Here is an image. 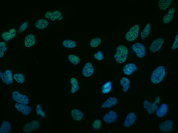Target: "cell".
<instances>
[{
	"instance_id": "6da1fadb",
	"label": "cell",
	"mask_w": 178,
	"mask_h": 133,
	"mask_svg": "<svg viewBox=\"0 0 178 133\" xmlns=\"http://www.w3.org/2000/svg\"><path fill=\"white\" fill-rule=\"evenodd\" d=\"M165 68L164 66H160L156 69L153 72L151 77V81L154 84H158L161 82L165 75Z\"/></svg>"
},
{
	"instance_id": "7a4b0ae2",
	"label": "cell",
	"mask_w": 178,
	"mask_h": 133,
	"mask_svg": "<svg viewBox=\"0 0 178 133\" xmlns=\"http://www.w3.org/2000/svg\"><path fill=\"white\" fill-rule=\"evenodd\" d=\"M128 54V49L127 47L123 45L119 46L114 55L115 61L120 63H123L126 61Z\"/></svg>"
},
{
	"instance_id": "3957f363",
	"label": "cell",
	"mask_w": 178,
	"mask_h": 133,
	"mask_svg": "<svg viewBox=\"0 0 178 133\" xmlns=\"http://www.w3.org/2000/svg\"><path fill=\"white\" fill-rule=\"evenodd\" d=\"M160 102V97H157L156 98L155 101L153 103L149 102L147 100H145L143 102V107L146 109L148 112L150 114H152L156 111L159 108L157 104Z\"/></svg>"
},
{
	"instance_id": "277c9868",
	"label": "cell",
	"mask_w": 178,
	"mask_h": 133,
	"mask_svg": "<svg viewBox=\"0 0 178 133\" xmlns=\"http://www.w3.org/2000/svg\"><path fill=\"white\" fill-rule=\"evenodd\" d=\"M140 30V26L135 25L132 27L127 33L125 37L129 41H131L135 40L138 37Z\"/></svg>"
},
{
	"instance_id": "5b68a950",
	"label": "cell",
	"mask_w": 178,
	"mask_h": 133,
	"mask_svg": "<svg viewBox=\"0 0 178 133\" xmlns=\"http://www.w3.org/2000/svg\"><path fill=\"white\" fill-rule=\"evenodd\" d=\"M12 97L14 101L18 103L27 104L29 103V99L27 96L22 94L17 91L12 93Z\"/></svg>"
},
{
	"instance_id": "8992f818",
	"label": "cell",
	"mask_w": 178,
	"mask_h": 133,
	"mask_svg": "<svg viewBox=\"0 0 178 133\" xmlns=\"http://www.w3.org/2000/svg\"><path fill=\"white\" fill-rule=\"evenodd\" d=\"M131 48L135 52L138 57L142 58L145 56L146 53L145 47L142 44L139 42L134 44Z\"/></svg>"
},
{
	"instance_id": "52a82bcc",
	"label": "cell",
	"mask_w": 178,
	"mask_h": 133,
	"mask_svg": "<svg viewBox=\"0 0 178 133\" xmlns=\"http://www.w3.org/2000/svg\"><path fill=\"white\" fill-rule=\"evenodd\" d=\"M0 77L3 82L6 85H10L13 82L12 73L10 70H8L4 73L1 72Z\"/></svg>"
},
{
	"instance_id": "ba28073f",
	"label": "cell",
	"mask_w": 178,
	"mask_h": 133,
	"mask_svg": "<svg viewBox=\"0 0 178 133\" xmlns=\"http://www.w3.org/2000/svg\"><path fill=\"white\" fill-rule=\"evenodd\" d=\"M164 42V39L161 38H159L155 39L153 41L150 46V51L153 53L159 51Z\"/></svg>"
},
{
	"instance_id": "9c48e42d",
	"label": "cell",
	"mask_w": 178,
	"mask_h": 133,
	"mask_svg": "<svg viewBox=\"0 0 178 133\" xmlns=\"http://www.w3.org/2000/svg\"><path fill=\"white\" fill-rule=\"evenodd\" d=\"M40 126L39 122L36 120L27 123L24 126L23 130L24 132L28 133L33 129L38 128Z\"/></svg>"
},
{
	"instance_id": "30bf717a",
	"label": "cell",
	"mask_w": 178,
	"mask_h": 133,
	"mask_svg": "<svg viewBox=\"0 0 178 133\" xmlns=\"http://www.w3.org/2000/svg\"><path fill=\"white\" fill-rule=\"evenodd\" d=\"M15 107L19 111L25 115H28L31 112L32 108L26 104L17 103Z\"/></svg>"
},
{
	"instance_id": "8fae6325",
	"label": "cell",
	"mask_w": 178,
	"mask_h": 133,
	"mask_svg": "<svg viewBox=\"0 0 178 133\" xmlns=\"http://www.w3.org/2000/svg\"><path fill=\"white\" fill-rule=\"evenodd\" d=\"M94 72V69L92 64L90 62L87 63L84 66L82 73L86 77H89L93 74Z\"/></svg>"
},
{
	"instance_id": "7c38bea8",
	"label": "cell",
	"mask_w": 178,
	"mask_h": 133,
	"mask_svg": "<svg viewBox=\"0 0 178 133\" xmlns=\"http://www.w3.org/2000/svg\"><path fill=\"white\" fill-rule=\"evenodd\" d=\"M137 69V68L135 64L130 63L126 64L124 66L123 71L125 74L130 75Z\"/></svg>"
},
{
	"instance_id": "4fadbf2b",
	"label": "cell",
	"mask_w": 178,
	"mask_h": 133,
	"mask_svg": "<svg viewBox=\"0 0 178 133\" xmlns=\"http://www.w3.org/2000/svg\"><path fill=\"white\" fill-rule=\"evenodd\" d=\"M173 124L172 121L167 120L160 123L159 125V127L160 130L162 131L169 132L172 129Z\"/></svg>"
},
{
	"instance_id": "5bb4252c",
	"label": "cell",
	"mask_w": 178,
	"mask_h": 133,
	"mask_svg": "<svg viewBox=\"0 0 178 133\" xmlns=\"http://www.w3.org/2000/svg\"><path fill=\"white\" fill-rule=\"evenodd\" d=\"M116 113L112 110L109 111L108 113L106 114L103 117L104 121L107 123H110L113 122L117 118Z\"/></svg>"
},
{
	"instance_id": "9a60e30c",
	"label": "cell",
	"mask_w": 178,
	"mask_h": 133,
	"mask_svg": "<svg viewBox=\"0 0 178 133\" xmlns=\"http://www.w3.org/2000/svg\"><path fill=\"white\" fill-rule=\"evenodd\" d=\"M36 42L35 36L32 34L27 35L25 39V45L27 47H30L35 45Z\"/></svg>"
},
{
	"instance_id": "2e32d148",
	"label": "cell",
	"mask_w": 178,
	"mask_h": 133,
	"mask_svg": "<svg viewBox=\"0 0 178 133\" xmlns=\"http://www.w3.org/2000/svg\"><path fill=\"white\" fill-rule=\"evenodd\" d=\"M136 119V117L135 113H129L126 117L124 123V126L127 127L131 126L135 122Z\"/></svg>"
},
{
	"instance_id": "e0dca14e",
	"label": "cell",
	"mask_w": 178,
	"mask_h": 133,
	"mask_svg": "<svg viewBox=\"0 0 178 133\" xmlns=\"http://www.w3.org/2000/svg\"><path fill=\"white\" fill-rule=\"evenodd\" d=\"M175 11V9L173 8H171L169 10L168 13L163 18L162 20L164 23L167 24L170 22L173 18Z\"/></svg>"
},
{
	"instance_id": "ac0fdd59",
	"label": "cell",
	"mask_w": 178,
	"mask_h": 133,
	"mask_svg": "<svg viewBox=\"0 0 178 133\" xmlns=\"http://www.w3.org/2000/svg\"><path fill=\"white\" fill-rule=\"evenodd\" d=\"M117 103V99L116 97H111L108 98L102 105L103 108H110Z\"/></svg>"
},
{
	"instance_id": "d6986e66",
	"label": "cell",
	"mask_w": 178,
	"mask_h": 133,
	"mask_svg": "<svg viewBox=\"0 0 178 133\" xmlns=\"http://www.w3.org/2000/svg\"><path fill=\"white\" fill-rule=\"evenodd\" d=\"M11 128L12 125L10 123L7 121H5L3 122L0 128V133H9Z\"/></svg>"
},
{
	"instance_id": "ffe728a7",
	"label": "cell",
	"mask_w": 178,
	"mask_h": 133,
	"mask_svg": "<svg viewBox=\"0 0 178 133\" xmlns=\"http://www.w3.org/2000/svg\"><path fill=\"white\" fill-rule=\"evenodd\" d=\"M168 110L167 105L166 104H162L156 110V115L158 117H163L166 114Z\"/></svg>"
},
{
	"instance_id": "44dd1931",
	"label": "cell",
	"mask_w": 178,
	"mask_h": 133,
	"mask_svg": "<svg viewBox=\"0 0 178 133\" xmlns=\"http://www.w3.org/2000/svg\"><path fill=\"white\" fill-rule=\"evenodd\" d=\"M71 115L74 120L77 121L81 120L83 117V112L80 110L76 109L72 111Z\"/></svg>"
},
{
	"instance_id": "7402d4cb",
	"label": "cell",
	"mask_w": 178,
	"mask_h": 133,
	"mask_svg": "<svg viewBox=\"0 0 178 133\" xmlns=\"http://www.w3.org/2000/svg\"><path fill=\"white\" fill-rule=\"evenodd\" d=\"M151 32V26L149 23H148L141 34V38L142 40L147 38Z\"/></svg>"
},
{
	"instance_id": "603a6c76",
	"label": "cell",
	"mask_w": 178,
	"mask_h": 133,
	"mask_svg": "<svg viewBox=\"0 0 178 133\" xmlns=\"http://www.w3.org/2000/svg\"><path fill=\"white\" fill-rule=\"evenodd\" d=\"M172 1V0H160L159 2L158 5L161 10L165 11L168 8Z\"/></svg>"
},
{
	"instance_id": "cb8c5ba5",
	"label": "cell",
	"mask_w": 178,
	"mask_h": 133,
	"mask_svg": "<svg viewBox=\"0 0 178 133\" xmlns=\"http://www.w3.org/2000/svg\"><path fill=\"white\" fill-rule=\"evenodd\" d=\"M49 24L48 22L46 20L41 19H39L36 22V27L39 29H43L48 26Z\"/></svg>"
},
{
	"instance_id": "d4e9b609",
	"label": "cell",
	"mask_w": 178,
	"mask_h": 133,
	"mask_svg": "<svg viewBox=\"0 0 178 133\" xmlns=\"http://www.w3.org/2000/svg\"><path fill=\"white\" fill-rule=\"evenodd\" d=\"M70 82L72 84L71 91L72 93H74L77 92L79 89V83L77 80L74 78H71Z\"/></svg>"
},
{
	"instance_id": "484cf974",
	"label": "cell",
	"mask_w": 178,
	"mask_h": 133,
	"mask_svg": "<svg viewBox=\"0 0 178 133\" xmlns=\"http://www.w3.org/2000/svg\"><path fill=\"white\" fill-rule=\"evenodd\" d=\"M130 81L128 78L126 77H123L120 81L121 84L123 87V91L126 92L128 90L129 87Z\"/></svg>"
},
{
	"instance_id": "4316f807",
	"label": "cell",
	"mask_w": 178,
	"mask_h": 133,
	"mask_svg": "<svg viewBox=\"0 0 178 133\" xmlns=\"http://www.w3.org/2000/svg\"><path fill=\"white\" fill-rule=\"evenodd\" d=\"M63 44L65 47L68 48H74L76 45V41L70 40H64L63 42Z\"/></svg>"
},
{
	"instance_id": "83f0119b",
	"label": "cell",
	"mask_w": 178,
	"mask_h": 133,
	"mask_svg": "<svg viewBox=\"0 0 178 133\" xmlns=\"http://www.w3.org/2000/svg\"><path fill=\"white\" fill-rule=\"evenodd\" d=\"M111 82L109 81L104 84L102 87V92L103 94H106L108 93L111 89Z\"/></svg>"
},
{
	"instance_id": "f1b7e54d",
	"label": "cell",
	"mask_w": 178,
	"mask_h": 133,
	"mask_svg": "<svg viewBox=\"0 0 178 133\" xmlns=\"http://www.w3.org/2000/svg\"><path fill=\"white\" fill-rule=\"evenodd\" d=\"M14 78L19 84H23L25 80V77L22 74H15L14 76Z\"/></svg>"
},
{
	"instance_id": "f546056e",
	"label": "cell",
	"mask_w": 178,
	"mask_h": 133,
	"mask_svg": "<svg viewBox=\"0 0 178 133\" xmlns=\"http://www.w3.org/2000/svg\"><path fill=\"white\" fill-rule=\"evenodd\" d=\"M68 58L70 61L75 65H77L80 61V58L74 54L70 55L68 56Z\"/></svg>"
},
{
	"instance_id": "4dcf8cb0",
	"label": "cell",
	"mask_w": 178,
	"mask_h": 133,
	"mask_svg": "<svg viewBox=\"0 0 178 133\" xmlns=\"http://www.w3.org/2000/svg\"><path fill=\"white\" fill-rule=\"evenodd\" d=\"M7 49L6 43L4 41L0 42V58H2L4 56L5 52Z\"/></svg>"
},
{
	"instance_id": "1f68e13d",
	"label": "cell",
	"mask_w": 178,
	"mask_h": 133,
	"mask_svg": "<svg viewBox=\"0 0 178 133\" xmlns=\"http://www.w3.org/2000/svg\"><path fill=\"white\" fill-rule=\"evenodd\" d=\"M101 41L100 38H96L92 39L90 42V45L92 47H97L100 44Z\"/></svg>"
},
{
	"instance_id": "d6a6232c",
	"label": "cell",
	"mask_w": 178,
	"mask_h": 133,
	"mask_svg": "<svg viewBox=\"0 0 178 133\" xmlns=\"http://www.w3.org/2000/svg\"><path fill=\"white\" fill-rule=\"evenodd\" d=\"M62 16L61 13L59 11L56 10L52 12V15L50 19L53 21H55L56 19H58Z\"/></svg>"
},
{
	"instance_id": "836d02e7",
	"label": "cell",
	"mask_w": 178,
	"mask_h": 133,
	"mask_svg": "<svg viewBox=\"0 0 178 133\" xmlns=\"http://www.w3.org/2000/svg\"><path fill=\"white\" fill-rule=\"evenodd\" d=\"M36 111L37 114L41 116L43 118L45 117V114L40 104H38L36 106Z\"/></svg>"
},
{
	"instance_id": "e575fe53",
	"label": "cell",
	"mask_w": 178,
	"mask_h": 133,
	"mask_svg": "<svg viewBox=\"0 0 178 133\" xmlns=\"http://www.w3.org/2000/svg\"><path fill=\"white\" fill-rule=\"evenodd\" d=\"M101 126V122L99 119L95 120L93 124L92 127L93 129L97 130L100 129Z\"/></svg>"
},
{
	"instance_id": "d590c367",
	"label": "cell",
	"mask_w": 178,
	"mask_h": 133,
	"mask_svg": "<svg viewBox=\"0 0 178 133\" xmlns=\"http://www.w3.org/2000/svg\"><path fill=\"white\" fill-rule=\"evenodd\" d=\"M29 26L28 23L27 22H25L23 24H22L19 28L18 30V32L19 33H21L25 31L26 28L28 27Z\"/></svg>"
},
{
	"instance_id": "8d00e7d4",
	"label": "cell",
	"mask_w": 178,
	"mask_h": 133,
	"mask_svg": "<svg viewBox=\"0 0 178 133\" xmlns=\"http://www.w3.org/2000/svg\"><path fill=\"white\" fill-rule=\"evenodd\" d=\"M2 37L3 39L6 41H9L11 39L9 33L8 31H5L2 34Z\"/></svg>"
},
{
	"instance_id": "74e56055",
	"label": "cell",
	"mask_w": 178,
	"mask_h": 133,
	"mask_svg": "<svg viewBox=\"0 0 178 133\" xmlns=\"http://www.w3.org/2000/svg\"><path fill=\"white\" fill-rule=\"evenodd\" d=\"M94 56L96 59L98 60H102L104 58L102 53L100 51H99L97 53L95 54Z\"/></svg>"
},
{
	"instance_id": "f35d334b",
	"label": "cell",
	"mask_w": 178,
	"mask_h": 133,
	"mask_svg": "<svg viewBox=\"0 0 178 133\" xmlns=\"http://www.w3.org/2000/svg\"><path fill=\"white\" fill-rule=\"evenodd\" d=\"M178 47V35L177 34L175 36L174 41L172 46V49L174 50L177 48Z\"/></svg>"
},
{
	"instance_id": "ab89813d",
	"label": "cell",
	"mask_w": 178,
	"mask_h": 133,
	"mask_svg": "<svg viewBox=\"0 0 178 133\" xmlns=\"http://www.w3.org/2000/svg\"><path fill=\"white\" fill-rule=\"evenodd\" d=\"M9 32L11 37V38L12 39L14 38L16 35V30L14 28L12 29L9 30Z\"/></svg>"
},
{
	"instance_id": "60d3db41",
	"label": "cell",
	"mask_w": 178,
	"mask_h": 133,
	"mask_svg": "<svg viewBox=\"0 0 178 133\" xmlns=\"http://www.w3.org/2000/svg\"><path fill=\"white\" fill-rule=\"evenodd\" d=\"M52 15V12L51 11H48L45 14V17L47 19H50Z\"/></svg>"
},
{
	"instance_id": "b9f144b4",
	"label": "cell",
	"mask_w": 178,
	"mask_h": 133,
	"mask_svg": "<svg viewBox=\"0 0 178 133\" xmlns=\"http://www.w3.org/2000/svg\"><path fill=\"white\" fill-rule=\"evenodd\" d=\"M63 19V17L61 16V17L59 18L58 19L59 20H61Z\"/></svg>"
}]
</instances>
